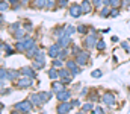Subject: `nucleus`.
<instances>
[{
  "instance_id": "7ed1b4c3",
  "label": "nucleus",
  "mask_w": 130,
  "mask_h": 114,
  "mask_svg": "<svg viewBox=\"0 0 130 114\" xmlns=\"http://www.w3.org/2000/svg\"><path fill=\"white\" fill-rule=\"evenodd\" d=\"M127 2H130V0H127Z\"/></svg>"
},
{
  "instance_id": "f03ea898",
  "label": "nucleus",
  "mask_w": 130,
  "mask_h": 114,
  "mask_svg": "<svg viewBox=\"0 0 130 114\" xmlns=\"http://www.w3.org/2000/svg\"><path fill=\"white\" fill-rule=\"evenodd\" d=\"M98 47H100V49H101V47H104V43H103V41H100V43H98Z\"/></svg>"
},
{
  "instance_id": "f257e3e1",
  "label": "nucleus",
  "mask_w": 130,
  "mask_h": 114,
  "mask_svg": "<svg viewBox=\"0 0 130 114\" xmlns=\"http://www.w3.org/2000/svg\"><path fill=\"white\" fill-rule=\"evenodd\" d=\"M71 14H73L74 17H77V15L80 14V9H79V6H77V5H74V6L71 8Z\"/></svg>"
}]
</instances>
